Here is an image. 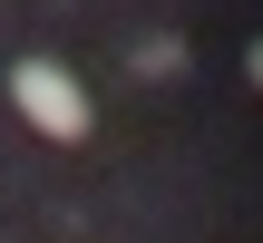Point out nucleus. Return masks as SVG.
Instances as JSON below:
<instances>
[{
    "instance_id": "2",
    "label": "nucleus",
    "mask_w": 263,
    "mask_h": 243,
    "mask_svg": "<svg viewBox=\"0 0 263 243\" xmlns=\"http://www.w3.org/2000/svg\"><path fill=\"white\" fill-rule=\"evenodd\" d=\"M244 68H254V88H263V39H254V58H244Z\"/></svg>"
},
{
    "instance_id": "1",
    "label": "nucleus",
    "mask_w": 263,
    "mask_h": 243,
    "mask_svg": "<svg viewBox=\"0 0 263 243\" xmlns=\"http://www.w3.org/2000/svg\"><path fill=\"white\" fill-rule=\"evenodd\" d=\"M10 97H20V117H29L39 136H59V146L88 136V88H78L59 58H20V68H10Z\"/></svg>"
}]
</instances>
